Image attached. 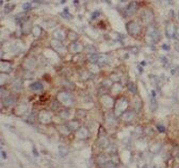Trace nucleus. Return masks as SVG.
Instances as JSON below:
<instances>
[{
    "instance_id": "nucleus-3",
    "label": "nucleus",
    "mask_w": 179,
    "mask_h": 168,
    "mask_svg": "<svg viewBox=\"0 0 179 168\" xmlns=\"http://www.w3.org/2000/svg\"><path fill=\"white\" fill-rule=\"evenodd\" d=\"M89 59L92 63L95 64H106L108 62L109 57L103 54H92V55L89 56Z\"/></svg>"
},
{
    "instance_id": "nucleus-6",
    "label": "nucleus",
    "mask_w": 179,
    "mask_h": 168,
    "mask_svg": "<svg viewBox=\"0 0 179 168\" xmlns=\"http://www.w3.org/2000/svg\"><path fill=\"white\" fill-rule=\"evenodd\" d=\"M166 35L169 37L170 39L175 38L176 36V30H175V26L173 24H170L167 26V29H166Z\"/></svg>"
},
{
    "instance_id": "nucleus-10",
    "label": "nucleus",
    "mask_w": 179,
    "mask_h": 168,
    "mask_svg": "<svg viewBox=\"0 0 179 168\" xmlns=\"http://www.w3.org/2000/svg\"><path fill=\"white\" fill-rule=\"evenodd\" d=\"M69 50H70V52H72V53L79 52V51L82 50V45H81V44L76 43V42H75V43H73V44H71V45H70Z\"/></svg>"
},
{
    "instance_id": "nucleus-11",
    "label": "nucleus",
    "mask_w": 179,
    "mask_h": 168,
    "mask_svg": "<svg viewBox=\"0 0 179 168\" xmlns=\"http://www.w3.org/2000/svg\"><path fill=\"white\" fill-rule=\"evenodd\" d=\"M87 137H88V130L84 127L79 128L78 132H77V138H79V139H86Z\"/></svg>"
},
{
    "instance_id": "nucleus-19",
    "label": "nucleus",
    "mask_w": 179,
    "mask_h": 168,
    "mask_svg": "<svg viewBox=\"0 0 179 168\" xmlns=\"http://www.w3.org/2000/svg\"><path fill=\"white\" fill-rule=\"evenodd\" d=\"M0 68H1V71H6L7 70H9V68H10V64L7 63V62L5 63V61H2Z\"/></svg>"
},
{
    "instance_id": "nucleus-9",
    "label": "nucleus",
    "mask_w": 179,
    "mask_h": 168,
    "mask_svg": "<svg viewBox=\"0 0 179 168\" xmlns=\"http://www.w3.org/2000/svg\"><path fill=\"white\" fill-rule=\"evenodd\" d=\"M53 37L55 40L58 41H61L64 39V37H66V33L63 31V30H56V31L53 32Z\"/></svg>"
},
{
    "instance_id": "nucleus-24",
    "label": "nucleus",
    "mask_w": 179,
    "mask_h": 168,
    "mask_svg": "<svg viewBox=\"0 0 179 168\" xmlns=\"http://www.w3.org/2000/svg\"><path fill=\"white\" fill-rule=\"evenodd\" d=\"M169 13H170L171 16H174V10H173V9H171V10L169 11Z\"/></svg>"
},
{
    "instance_id": "nucleus-25",
    "label": "nucleus",
    "mask_w": 179,
    "mask_h": 168,
    "mask_svg": "<svg viewBox=\"0 0 179 168\" xmlns=\"http://www.w3.org/2000/svg\"><path fill=\"white\" fill-rule=\"evenodd\" d=\"M167 46H168L167 44H164V45H163V48H164V49H166V50H168L169 47H167Z\"/></svg>"
},
{
    "instance_id": "nucleus-13",
    "label": "nucleus",
    "mask_w": 179,
    "mask_h": 168,
    "mask_svg": "<svg viewBox=\"0 0 179 168\" xmlns=\"http://www.w3.org/2000/svg\"><path fill=\"white\" fill-rule=\"evenodd\" d=\"M67 127L69 128L70 132H72V130H75L79 127V123L78 121H75V120H74V121H70L68 124H67Z\"/></svg>"
},
{
    "instance_id": "nucleus-23",
    "label": "nucleus",
    "mask_w": 179,
    "mask_h": 168,
    "mask_svg": "<svg viewBox=\"0 0 179 168\" xmlns=\"http://www.w3.org/2000/svg\"><path fill=\"white\" fill-rule=\"evenodd\" d=\"M157 128H158V130H160L161 132H165V127H164V125L159 124V125H157Z\"/></svg>"
},
{
    "instance_id": "nucleus-15",
    "label": "nucleus",
    "mask_w": 179,
    "mask_h": 168,
    "mask_svg": "<svg viewBox=\"0 0 179 168\" xmlns=\"http://www.w3.org/2000/svg\"><path fill=\"white\" fill-rule=\"evenodd\" d=\"M51 45L53 47L54 49H55L56 51H61V49H63V45H61V43L58 40H53L51 42Z\"/></svg>"
},
{
    "instance_id": "nucleus-7",
    "label": "nucleus",
    "mask_w": 179,
    "mask_h": 168,
    "mask_svg": "<svg viewBox=\"0 0 179 168\" xmlns=\"http://www.w3.org/2000/svg\"><path fill=\"white\" fill-rule=\"evenodd\" d=\"M137 11V5H136L135 2H130L129 5L126 8V13H127V16H133L134 13H136Z\"/></svg>"
},
{
    "instance_id": "nucleus-2",
    "label": "nucleus",
    "mask_w": 179,
    "mask_h": 168,
    "mask_svg": "<svg viewBox=\"0 0 179 168\" xmlns=\"http://www.w3.org/2000/svg\"><path fill=\"white\" fill-rule=\"evenodd\" d=\"M126 28H127V31L130 35L135 36L137 34L140 33L141 27L137 21H129V23L126 24Z\"/></svg>"
},
{
    "instance_id": "nucleus-27",
    "label": "nucleus",
    "mask_w": 179,
    "mask_h": 168,
    "mask_svg": "<svg viewBox=\"0 0 179 168\" xmlns=\"http://www.w3.org/2000/svg\"><path fill=\"white\" fill-rule=\"evenodd\" d=\"M176 35H177L178 38H179V28H178L177 30H176Z\"/></svg>"
},
{
    "instance_id": "nucleus-12",
    "label": "nucleus",
    "mask_w": 179,
    "mask_h": 168,
    "mask_svg": "<svg viewBox=\"0 0 179 168\" xmlns=\"http://www.w3.org/2000/svg\"><path fill=\"white\" fill-rule=\"evenodd\" d=\"M134 117H135V113L133 111H126L123 114V119L125 121H131L132 119H134Z\"/></svg>"
},
{
    "instance_id": "nucleus-5",
    "label": "nucleus",
    "mask_w": 179,
    "mask_h": 168,
    "mask_svg": "<svg viewBox=\"0 0 179 168\" xmlns=\"http://www.w3.org/2000/svg\"><path fill=\"white\" fill-rule=\"evenodd\" d=\"M58 99L64 105H71L72 104V97L68 93H61L58 96Z\"/></svg>"
},
{
    "instance_id": "nucleus-4",
    "label": "nucleus",
    "mask_w": 179,
    "mask_h": 168,
    "mask_svg": "<svg viewBox=\"0 0 179 168\" xmlns=\"http://www.w3.org/2000/svg\"><path fill=\"white\" fill-rule=\"evenodd\" d=\"M141 19L145 24H150L154 21V13L151 10H145L141 14Z\"/></svg>"
},
{
    "instance_id": "nucleus-17",
    "label": "nucleus",
    "mask_w": 179,
    "mask_h": 168,
    "mask_svg": "<svg viewBox=\"0 0 179 168\" xmlns=\"http://www.w3.org/2000/svg\"><path fill=\"white\" fill-rule=\"evenodd\" d=\"M4 102H5V105L9 106V105H13L14 103H16V99L13 97H11V96H8V97L5 98V100H4Z\"/></svg>"
},
{
    "instance_id": "nucleus-20",
    "label": "nucleus",
    "mask_w": 179,
    "mask_h": 168,
    "mask_svg": "<svg viewBox=\"0 0 179 168\" xmlns=\"http://www.w3.org/2000/svg\"><path fill=\"white\" fill-rule=\"evenodd\" d=\"M127 86H128V90L130 91V92H132V93H134V94L136 93V91H137V88H136L135 84H133V83H129Z\"/></svg>"
},
{
    "instance_id": "nucleus-8",
    "label": "nucleus",
    "mask_w": 179,
    "mask_h": 168,
    "mask_svg": "<svg viewBox=\"0 0 179 168\" xmlns=\"http://www.w3.org/2000/svg\"><path fill=\"white\" fill-rule=\"evenodd\" d=\"M39 119L43 123H49L51 121V115L47 111H42L40 115H39Z\"/></svg>"
},
{
    "instance_id": "nucleus-18",
    "label": "nucleus",
    "mask_w": 179,
    "mask_h": 168,
    "mask_svg": "<svg viewBox=\"0 0 179 168\" xmlns=\"http://www.w3.org/2000/svg\"><path fill=\"white\" fill-rule=\"evenodd\" d=\"M157 107H158V103H157L156 99L153 97V98L151 99V111H155L157 109Z\"/></svg>"
},
{
    "instance_id": "nucleus-22",
    "label": "nucleus",
    "mask_w": 179,
    "mask_h": 168,
    "mask_svg": "<svg viewBox=\"0 0 179 168\" xmlns=\"http://www.w3.org/2000/svg\"><path fill=\"white\" fill-rule=\"evenodd\" d=\"M69 37H70V39H76L77 38V34L75 33V32H70Z\"/></svg>"
},
{
    "instance_id": "nucleus-26",
    "label": "nucleus",
    "mask_w": 179,
    "mask_h": 168,
    "mask_svg": "<svg viewBox=\"0 0 179 168\" xmlns=\"http://www.w3.org/2000/svg\"><path fill=\"white\" fill-rule=\"evenodd\" d=\"M23 7H25L26 9H28L29 8V4L28 3H25V6H23Z\"/></svg>"
},
{
    "instance_id": "nucleus-16",
    "label": "nucleus",
    "mask_w": 179,
    "mask_h": 168,
    "mask_svg": "<svg viewBox=\"0 0 179 168\" xmlns=\"http://www.w3.org/2000/svg\"><path fill=\"white\" fill-rule=\"evenodd\" d=\"M97 145L101 148H106L109 146V141L108 139H106V138H100L97 142Z\"/></svg>"
},
{
    "instance_id": "nucleus-14",
    "label": "nucleus",
    "mask_w": 179,
    "mask_h": 168,
    "mask_svg": "<svg viewBox=\"0 0 179 168\" xmlns=\"http://www.w3.org/2000/svg\"><path fill=\"white\" fill-rule=\"evenodd\" d=\"M31 90L33 91H41L42 89H43V85H42L41 83H39V81H36V83H33L31 86Z\"/></svg>"
},
{
    "instance_id": "nucleus-21",
    "label": "nucleus",
    "mask_w": 179,
    "mask_h": 168,
    "mask_svg": "<svg viewBox=\"0 0 179 168\" xmlns=\"http://www.w3.org/2000/svg\"><path fill=\"white\" fill-rule=\"evenodd\" d=\"M61 116L63 118H64V119H69V118H70V113L67 110L66 111H61Z\"/></svg>"
},
{
    "instance_id": "nucleus-1",
    "label": "nucleus",
    "mask_w": 179,
    "mask_h": 168,
    "mask_svg": "<svg viewBox=\"0 0 179 168\" xmlns=\"http://www.w3.org/2000/svg\"><path fill=\"white\" fill-rule=\"evenodd\" d=\"M146 40L148 43L155 44L160 40V34H159L158 30L155 28H150L146 33Z\"/></svg>"
}]
</instances>
